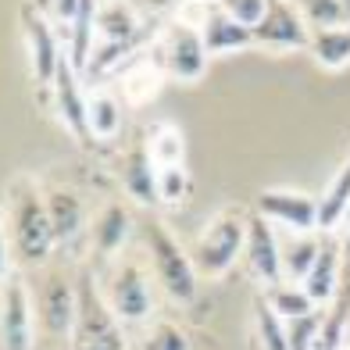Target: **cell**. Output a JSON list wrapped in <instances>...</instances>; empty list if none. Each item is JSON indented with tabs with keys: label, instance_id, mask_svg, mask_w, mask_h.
I'll list each match as a JSON object with an SVG mask.
<instances>
[{
	"label": "cell",
	"instance_id": "6da1fadb",
	"mask_svg": "<svg viewBox=\"0 0 350 350\" xmlns=\"http://www.w3.org/2000/svg\"><path fill=\"white\" fill-rule=\"evenodd\" d=\"M4 226L11 240V258L18 268H40L57 254L46 193L33 175H14L4 193Z\"/></svg>",
	"mask_w": 350,
	"mask_h": 350
},
{
	"label": "cell",
	"instance_id": "7a4b0ae2",
	"mask_svg": "<svg viewBox=\"0 0 350 350\" xmlns=\"http://www.w3.org/2000/svg\"><path fill=\"white\" fill-rule=\"evenodd\" d=\"M33 293V314L36 332L54 350H68V336L79 318V272L65 254H54L46 265H40L36 282L29 286Z\"/></svg>",
	"mask_w": 350,
	"mask_h": 350
},
{
	"label": "cell",
	"instance_id": "3957f363",
	"mask_svg": "<svg viewBox=\"0 0 350 350\" xmlns=\"http://www.w3.org/2000/svg\"><path fill=\"white\" fill-rule=\"evenodd\" d=\"M154 275L147 261L125 258L118 254L115 261H107L100 268V297L111 308V314L118 318L122 325H147L154 318Z\"/></svg>",
	"mask_w": 350,
	"mask_h": 350
},
{
	"label": "cell",
	"instance_id": "277c9868",
	"mask_svg": "<svg viewBox=\"0 0 350 350\" xmlns=\"http://www.w3.org/2000/svg\"><path fill=\"white\" fill-rule=\"evenodd\" d=\"M143 250H147V265L154 282L172 297L175 304H189L197 297V268L189 261V250L179 247V240L168 232L165 221L147 218L143 221Z\"/></svg>",
	"mask_w": 350,
	"mask_h": 350
},
{
	"label": "cell",
	"instance_id": "5b68a950",
	"mask_svg": "<svg viewBox=\"0 0 350 350\" xmlns=\"http://www.w3.org/2000/svg\"><path fill=\"white\" fill-rule=\"evenodd\" d=\"M243 243H247V211L226 208L197 232L193 247H189V261H193L197 275L218 279L236 265V258L243 254Z\"/></svg>",
	"mask_w": 350,
	"mask_h": 350
},
{
	"label": "cell",
	"instance_id": "8992f818",
	"mask_svg": "<svg viewBox=\"0 0 350 350\" xmlns=\"http://www.w3.org/2000/svg\"><path fill=\"white\" fill-rule=\"evenodd\" d=\"M68 350H129L125 325L104 304L93 272L79 275V318L68 336Z\"/></svg>",
	"mask_w": 350,
	"mask_h": 350
},
{
	"label": "cell",
	"instance_id": "52a82bcc",
	"mask_svg": "<svg viewBox=\"0 0 350 350\" xmlns=\"http://www.w3.org/2000/svg\"><path fill=\"white\" fill-rule=\"evenodd\" d=\"M147 57L154 61L161 75L168 79H179V83H200L204 72H208V46H204V36H200V25L197 22H172L161 36L150 43Z\"/></svg>",
	"mask_w": 350,
	"mask_h": 350
},
{
	"label": "cell",
	"instance_id": "ba28073f",
	"mask_svg": "<svg viewBox=\"0 0 350 350\" xmlns=\"http://www.w3.org/2000/svg\"><path fill=\"white\" fill-rule=\"evenodd\" d=\"M36 343V314L29 286L11 275L0 286V350H33Z\"/></svg>",
	"mask_w": 350,
	"mask_h": 350
},
{
	"label": "cell",
	"instance_id": "9c48e42d",
	"mask_svg": "<svg viewBox=\"0 0 350 350\" xmlns=\"http://www.w3.org/2000/svg\"><path fill=\"white\" fill-rule=\"evenodd\" d=\"M22 29H25V40H29V65H33L36 86L51 90L54 79H57L61 61L68 57V54H61V36H57V29H54V22L46 18V14H40L33 4L22 11Z\"/></svg>",
	"mask_w": 350,
	"mask_h": 350
},
{
	"label": "cell",
	"instance_id": "30bf717a",
	"mask_svg": "<svg viewBox=\"0 0 350 350\" xmlns=\"http://www.w3.org/2000/svg\"><path fill=\"white\" fill-rule=\"evenodd\" d=\"M243 261H247L250 275L258 282H265V286L282 282V236H279V229L272 226V221H268L265 215H258V211L247 215Z\"/></svg>",
	"mask_w": 350,
	"mask_h": 350
},
{
	"label": "cell",
	"instance_id": "8fae6325",
	"mask_svg": "<svg viewBox=\"0 0 350 350\" xmlns=\"http://www.w3.org/2000/svg\"><path fill=\"white\" fill-rule=\"evenodd\" d=\"M254 211L265 215L275 229L286 232H314L318 229V200L300 189H261Z\"/></svg>",
	"mask_w": 350,
	"mask_h": 350
},
{
	"label": "cell",
	"instance_id": "7c38bea8",
	"mask_svg": "<svg viewBox=\"0 0 350 350\" xmlns=\"http://www.w3.org/2000/svg\"><path fill=\"white\" fill-rule=\"evenodd\" d=\"M308 36L311 29L293 0H268L265 18L254 25V43L265 51H300V46L308 51Z\"/></svg>",
	"mask_w": 350,
	"mask_h": 350
},
{
	"label": "cell",
	"instance_id": "4fadbf2b",
	"mask_svg": "<svg viewBox=\"0 0 350 350\" xmlns=\"http://www.w3.org/2000/svg\"><path fill=\"white\" fill-rule=\"evenodd\" d=\"M129 232H133V211L125 208L122 200H107L104 208L93 215L90 229H86L93 261H97L100 268L107 261H115L118 254L125 250V243H129Z\"/></svg>",
	"mask_w": 350,
	"mask_h": 350
},
{
	"label": "cell",
	"instance_id": "5bb4252c",
	"mask_svg": "<svg viewBox=\"0 0 350 350\" xmlns=\"http://www.w3.org/2000/svg\"><path fill=\"white\" fill-rule=\"evenodd\" d=\"M43 193H46V211H51L57 254H68V247H75V243L86 236V229H90L86 204H83V197H79V189H72V186H65V183L43 186Z\"/></svg>",
	"mask_w": 350,
	"mask_h": 350
},
{
	"label": "cell",
	"instance_id": "9a60e30c",
	"mask_svg": "<svg viewBox=\"0 0 350 350\" xmlns=\"http://www.w3.org/2000/svg\"><path fill=\"white\" fill-rule=\"evenodd\" d=\"M86 97L90 93L83 90V75L72 68V61L65 57L57 68V79L51 86V107L54 115L61 118V125L79 136V139H90V129H86Z\"/></svg>",
	"mask_w": 350,
	"mask_h": 350
},
{
	"label": "cell",
	"instance_id": "2e32d148",
	"mask_svg": "<svg viewBox=\"0 0 350 350\" xmlns=\"http://www.w3.org/2000/svg\"><path fill=\"white\" fill-rule=\"evenodd\" d=\"M118 183L125 189V197L139 208H154L157 204V165L150 161V154L143 143H136L133 150L122 154L118 161Z\"/></svg>",
	"mask_w": 350,
	"mask_h": 350
},
{
	"label": "cell",
	"instance_id": "e0dca14e",
	"mask_svg": "<svg viewBox=\"0 0 350 350\" xmlns=\"http://www.w3.org/2000/svg\"><path fill=\"white\" fill-rule=\"evenodd\" d=\"M197 25H200L204 46H208L211 57L215 54H236V51H243V46H254V29L236 22L232 14H226L221 8H208Z\"/></svg>",
	"mask_w": 350,
	"mask_h": 350
},
{
	"label": "cell",
	"instance_id": "ac0fdd59",
	"mask_svg": "<svg viewBox=\"0 0 350 350\" xmlns=\"http://www.w3.org/2000/svg\"><path fill=\"white\" fill-rule=\"evenodd\" d=\"M340 275H343V247H340V240H322V250H318L311 272L300 286L322 308V304H332L340 297Z\"/></svg>",
	"mask_w": 350,
	"mask_h": 350
},
{
	"label": "cell",
	"instance_id": "d6986e66",
	"mask_svg": "<svg viewBox=\"0 0 350 350\" xmlns=\"http://www.w3.org/2000/svg\"><path fill=\"white\" fill-rule=\"evenodd\" d=\"M97 43H133L143 46L147 33L129 0H100L97 8Z\"/></svg>",
	"mask_w": 350,
	"mask_h": 350
},
{
	"label": "cell",
	"instance_id": "ffe728a7",
	"mask_svg": "<svg viewBox=\"0 0 350 350\" xmlns=\"http://www.w3.org/2000/svg\"><path fill=\"white\" fill-rule=\"evenodd\" d=\"M308 54L314 57V65L325 68V72H343V68H350V25L311 29Z\"/></svg>",
	"mask_w": 350,
	"mask_h": 350
},
{
	"label": "cell",
	"instance_id": "44dd1931",
	"mask_svg": "<svg viewBox=\"0 0 350 350\" xmlns=\"http://www.w3.org/2000/svg\"><path fill=\"white\" fill-rule=\"evenodd\" d=\"M86 129L90 139L111 143L122 133V100L111 90H93L86 97Z\"/></svg>",
	"mask_w": 350,
	"mask_h": 350
},
{
	"label": "cell",
	"instance_id": "7402d4cb",
	"mask_svg": "<svg viewBox=\"0 0 350 350\" xmlns=\"http://www.w3.org/2000/svg\"><path fill=\"white\" fill-rule=\"evenodd\" d=\"M347 211H350V154H347V161L336 168V175L329 179L325 193L318 197V229L332 232L343 221Z\"/></svg>",
	"mask_w": 350,
	"mask_h": 350
},
{
	"label": "cell",
	"instance_id": "603a6c76",
	"mask_svg": "<svg viewBox=\"0 0 350 350\" xmlns=\"http://www.w3.org/2000/svg\"><path fill=\"white\" fill-rule=\"evenodd\" d=\"M322 250V236L314 232H290L282 236V279L286 282H304L311 265Z\"/></svg>",
	"mask_w": 350,
	"mask_h": 350
},
{
	"label": "cell",
	"instance_id": "cb8c5ba5",
	"mask_svg": "<svg viewBox=\"0 0 350 350\" xmlns=\"http://www.w3.org/2000/svg\"><path fill=\"white\" fill-rule=\"evenodd\" d=\"M265 304L272 308L282 322H297V318H304L311 311H318V304L308 297V290L300 282H275V286H268V293H265Z\"/></svg>",
	"mask_w": 350,
	"mask_h": 350
},
{
	"label": "cell",
	"instance_id": "d4e9b609",
	"mask_svg": "<svg viewBox=\"0 0 350 350\" xmlns=\"http://www.w3.org/2000/svg\"><path fill=\"white\" fill-rule=\"evenodd\" d=\"M143 147H147L150 161H154L157 168H165V165H186V139H183V133L175 129V125H168V122L154 125V129L147 133V139H143Z\"/></svg>",
	"mask_w": 350,
	"mask_h": 350
},
{
	"label": "cell",
	"instance_id": "484cf974",
	"mask_svg": "<svg viewBox=\"0 0 350 350\" xmlns=\"http://www.w3.org/2000/svg\"><path fill=\"white\" fill-rule=\"evenodd\" d=\"M139 329L143 332L133 350H189V336L175 322H168V318H150Z\"/></svg>",
	"mask_w": 350,
	"mask_h": 350
},
{
	"label": "cell",
	"instance_id": "4316f807",
	"mask_svg": "<svg viewBox=\"0 0 350 350\" xmlns=\"http://www.w3.org/2000/svg\"><path fill=\"white\" fill-rule=\"evenodd\" d=\"M300 18L308 22V29H329V25H350V11L343 8V0H293Z\"/></svg>",
	"mask_w": 350,
	"mask_h": 350
},
{
	"label": "cell",
	"instance_id": "83f0119b",
	"mask_svg": "<svg viewBox=\"0 0 350 350\" xmlns=\"http://www.w3.org/2000/svg\"><path fill=\"white\" fill-rule=\"evenodd\" d=\"M254 325H258V343H261V350H290L286 322L265 304V297L258 300V311H254Z\"/></svg>",
	"mask_w": 350,
	"mask_h": 350
},
{
	"label": "cell",
	"instance_id": "f1b7e54d",
	"mask_svg": "<svg viewBox=\"0 0 350 350\" xmlns=\"http://www.w3.org/2000/svg\"><path fill=\"white\" fill-rule=\"evenodd\" d=\"M186 197H189V172H186V165L157 168V204L175 208V204H183Z\"/></svg>",
	"mask_w": 350,
	"mask_h": 350
},
{
	"label": "cell",
	"instance_id": "f546056e",
	"mask_svg": "<svg viewBox=\"0 0 350 350\" xmlns=\"http://www.w3.org/2000/svg\"><path fill=\"white\" fill-rule=\"evenodd\" d=\"M343 340H347V308L332 300V311L322 314V325H318L311 350H343Z\"/></svg>",
	"mask_w": 350,
	"mask_h": 350
},
{
	"label": "cell",
	"instance_id": "4dcf8cb0",
	"mask_svg": "<svg viewBox=\"0 0 350 350\" xmlns=\"http://www.w3.org/2000/svg\"><path fill=\"white\" fill-rule=\"evenodd\" d=\"M318 325H322V314L311 311L297 322H286V336H290V350H311L314 336H318Z\"/></svg>",
	"mask_w": 350,
	"mask_h": 350
},
{
	"label": "cell",
	"instance_id": "1f68e13d",
	"mask_svg": "<svg viewBox=\"0 0 350 350\" xmlns=\"http://www.w3.org/2000/svg\"><path fill=\"white\" fill-rule=\"evenodd\" d=\"M215 8H221L226 14H232L236 22H243V25H258L265 18V11H268V0H215Z\"/></svg>",
	"mask_w": 350,
	"mask_h": 350
},
{
	"label": "cell",
	"instance_id": "d6a6232c",
	"mask_svg": "<svg viewBox=\"0 0 350 350\" xmlns=\"http://www.w3.org/2000/svg\"><path fill=\"white\" fill-rule=\"evenodd\" d=\"M11 279V240H8V226H4V211H0V286Z\"/></svg>",
	"mask_w": 350,
	"mask_h": 350
},
{
	"label": "cell",
	"instance_id": "836d02e7",
	"mask_svg": "<svg viewBox=\"0 0 350 350\" xmlns=\"http://www.w3.org/2000/svg\"><path fill=\"white\" fill-rule=\"evenodd\" d=\"M33 8H36L40 14H46V8H51V0H33Z\"/></svg>",
	"mask_w": 350,
	"mask_h": 350
},
{
	"label": "cell",
	"instance_id": "e575fe53",
	"mask_svg": "<svg viewBox=\"0 0 350 350\" xmlns=\"http://www.w3.org/2000/svg\"><path fill=\"white\" fill-rule=\"evenodd\" d=\"M343 350H350V332H347V340H343Z\"/></svg>",
	"mask_w": 350,
	"mask_h": 350
},
{
	"label": "cell",
	"instance_id": "d590c367",
	"mask_svg": "<svg viewBox=\"0 0 350 350\" xmlns=\"http://www.w3.org/2000/svg\"><path fill=\"white\" fill-rule=\"evenodd\" d=\"M343 8H347V11H350V0H343Z\"/></svg>",
	"mask_w": 350,
	"mask_h": 350
}]
</instances>
